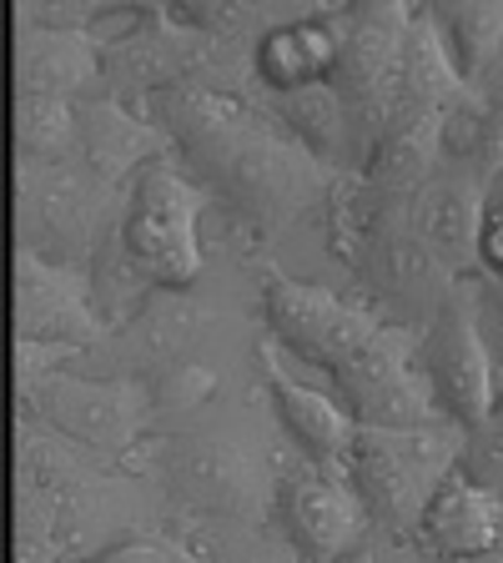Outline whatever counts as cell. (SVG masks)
<instances>
[{
	"instance_id": "6da1fadb",
	"label": "cell",
	"mask_w": 503,
	"mask_h": 563,
	"mask_svg": "<svg viewBox=\"0 0 503 563\" xmlns=\"http://www.w3.org/2000/svg\"><path fill=\"white\" fill-rule=\"evenodd\" d=\"M141 117H152L176 141L192 181L211 197V207H222L232 246L258 262L282 232L328 211L342 176L317 162L293 126L252 96L172 86L141 106Z\"/></svg>"
},
{
	"instance_id": "7a4b0ae2",
	"label": "cell",
	"mask_w": 503,
	"mask_h": 563,
	"mask_svg": "<svg viewBox=\"0 0 503 563\" xmlns=\"http://www.w3.org/2000/svg\"><path fill=\"white\" fill-rule=\"evenodd\" d=\"M162 523L152 483L96 463L31 412L15 418V563H86Z\"/></svg>"
},
{
	"instance_id": "3957f363",
	"label": "cell",
	"mask_w": 503,
	"mask_h": 563,
	"mask_svg": "<svg viewBox=\"0 0 503 563\" xmlns=\"http://www.w3.org/2000/svg\"><path fill=\"white\" fill-rule=\"evenodd\" d=\"M267 412L192 422L152 433L127 457V473L152 483L166 523H272L277 528V473L287 433H272ZM162 523V528H166Z\"/></svg>"
},
{
	"instance_id": "277c9868",
	"label": "cell",
	"mask_w": 503,
	"mask_h": 563,
	"mask_svg": "<svg viewBox=\"0 0 503 563\" xmlns=\"http://www.w3.org/2000/svg\"><path fill=\"white\" fill-rule=\"evenodd\" d=\"M408 197L413 191L383 187L363 172H342L322 211V232H328V252L358 277V292L387 322L423 332L463 282L413 232Z\"/></svg>"
},
{
	"instance_id": "5b68a950",
	"label": "cell",
	"mask_w": 503,
	"mask_h": 563,
	"mask_svg": "<svg viewBox=\"0 0 503 563\" xmlns=\"http://www.w3.org/2000/svg\"><path fill=\"white\" fill-rule=\"evenodd\" d=\"M469 428H358L348 453V483L358 488L373 533L393 549H418V528L428 504L463 463Z\"/></svg>"
},
{
	"instance_id": "8992f818",
	"label": "cell",
	"mask_w": 503,
	"mask_h": 563,
	"mask_svg": "<svg viewBox=\"0 0 503 563\" xmlns=\"http://www.w3.org/2000/svg\"><path fill=\"white\" fill-rule=\"evenodd\" d=\"M127 211V187L96 176L86 162L15 166V246L61 267L91 272L101 242Z\"/></svg>"
},
{
	"instance_id": "52a82bcc",
	"label": "cell",
	"mask_w": 503,
	"mask_h": 563,
	"mask_svg": "<svg viewBox=\"0 0 503 563\" xmlns=\"http://www.w3.org/2000/svg\"><path fill=\"white\" fill-rule=\"evenodd\" d=\"M207 207L211 197L192 181L182 156H166V162L136 172V181L127 187V211L111 227V236L156 292H187L197 287L201 262H207L201 252V211Z\"/></svg>"
},
{
	"instance_id": "ba28073f",
	"label": "cell",
	"mask_w": 503,
	"mask_h": 563,
	"mask_svg": "<svg viewBox=\"0 0 503 563\" xmlns=\"http://www.w3.org/2000/svg\"><path fill=\"white\" fill-rule=\"evenodd\" d=\"M21 412L56 428L61 438L91 453L106 468H127V457L152 438V387L131 373H56L46 383L15 393Z\"/></svg>"
},
{
	"instance_id": "9c48e42d",
	"label": "cell",
	"mask_w": 503,
	"mask_h": 563,
	"mask_svg": "<svg viewBox=\"0 0 503 563\" xmlns=\"http://www.w3.org/2000/svg\"><path fill=\"white\" fill-rule=\"evenodd\" d=\"M258 267H262V317H267V332L277 338V347L297 352L307 367H328V377H338L387 328V317L363 292L348 297L322 287V282L287 277L267 257Z\"/></svg>"
},
{
	"instance_id": "30bf717a",
	"label": "cell",
	"mask_w": 503,
	"mask_h": 563,
	"mask_svg": "<svg viewBox=\"0 0 503 563\" xmlns=\"http://www.w3.org/2000/svg\"><path fill=\"white\" fill-rule=\"evenodd\" d=\"M418 5H348V35L332 70V91L348 106L352 131V172H368L378 152L403 76V41Z\"/></svg>"
},
{
	"instance_id": "8fae6325",
	"label": "cell",
	"mask_w": 503,
	"mask_h": 563,
	"mask_svg": "<svg viewBox=\"0 0 503 563\" xmlns=\"http://www.w3.org/2000/svg\"><path fill=\"white\" fill-rule=\"evenodd\" d=\"M418 367L434 383V398L458 428H479L499 408L503 367L493 363V347L483 338V302L479 287L463 282L444 302V312L423 328Z\"/></svg>"
},
{
	"instance_id": "7c38bea8",
	"label": "cell",
	"mask_w": 503,
	"mask_h": 563,
	"mask_svg": "<svg viewBox=\"0 0 503 563\" xmlns=\"http://www.w3.org/2000/svg\"><path fill=\"white\" fill-rule=\"evenodd\" d=\"M418 328L387 322L338 377V402L363 428H438L453 422L434 398V383L418 367Z\"/></svg>"
},
{
	"instance_id": "4fadbf2b",
	"label": "cell",
	"mask_w": 503,
	"mask_h": 563,
	"mask_svg": "<svg viewBox=\"0 0 503 563\" xmlns=\"http://www.w3.org/2000/svg\"><path fill=\"white\" fill-rule=\"evenodd\" d=\"M277 528L297 543L307 563H332L373 539V518H368L358 488L348 483V473L307 457L297 443H282Z\"/></svg>"
},
{
	"instance_id": "5bb4252c",
	"label": "cell",
	"mask_w": 503,
	"mask_h": 563,
	"mask_svg": "<svg viewBox=\"0 0 503 563\" xmlns=\"http://www.w3.org/2000/svg\"><path fill=\"white\" fill-rule=\"evenodd\" d=\"M15 338L70 342V347H106L111 328L91 302V272L46 262L41 252L15 246Z\"/></svg>"
},
{
	"instance_id": "9a60e30c",
	"label": "cell",
	"mask_w": 503,
	"mask_h": 563,
	"mask_svg": "<svg viewBox=\"0 0 503 563\" xmlns=\"http://www.w3.org/2000/svg\"><path fill=\"white\" fill-rule=\"evenodd\" d=\"M222 322V307L211 297L187 292H152L146 307L131 317L127 328H117L106 338V367L111 373H131V377H152L156 367L182 363V357H197L201 338H211Z\"/></svg>"
},
{
	"instance_id": "2e32d148",
	"label": "cell",
	"mask_w": 503,
	"mask_h": 563,
	"mask_svg": "<svg viewBox=\"0 0 503 563\" xmlns=\"http://www.w3.org/2000/svg\"><path fill=\"white\" fill-rule=\"evenodd\" d=\"M489 211V187L473 176L469 162H444L418 191L408 197L413 232L423 246L453 272L458 282L479 277V232Z\"/></svg>"
},
{
	"instance_id": "e0dca14e",
	"label": "cell",
	"mask_w": 503,
	"mask_h": 563,
	"mask_svg": "<svg viewBox=\"0 0 503 563\" xmlns=\"http://www.w3.org/2000/svg\"><path fill=\"white\" fill-rule=\"evenodd\" d=\"M258 373H262V387H267V408H272V418H277V428L287 433V443H297L307 457L328 463V468L348 473L352 438H358L363 422L342 408L338 393L297 383V377L282 367L277 338H272V332L258 338Z\"/></svg>"
},
{
	"instance_id": "ac0fdd59",
	"label": "cell",
	"mask_w": 503,
	"mask_h": 563,
	"mask_svg": "<svg viewBox=\"0 0 503 563\" xmlns=\"http://www.w3.org/2000/svg\"><path fill=\"white\" fill-rule=\"evenodd\" d=\"M76 136H81V162L96 176L117 181V187H131L136 172L176 156V141L152 117H141L136 106L117 101L106 91L76 101Z\"/></svg>"
},
{
	"instance_id": "d6986e66",
	"label": "cell",
	"mask_w": 503,
	"mask_h": 563,
	"mask_svg": "<svg viewBox=\"0 0 503 563\" xmlns=\"http://www.w3.org/2000/svg\"><path fill=\"white\" fill-rule=\"evenodd\" d=\"M342 35H348V5L328 11H297L277 31L262 35L258 46V86L267 96L303 91V86L332 81L342 56Z\"/></svg>"
},
{
	"instance_id": "ffe728a7",
	"label": "cell",
	"mask_w": 503,
	"mask_h": 563,
	"mask_svg": "<svg viewBox=\"0 0 503 563\" xmlns=\"http://www.w3.org/2000/svg\"><path fill=\"white\" fill-rule=\"evenodd\" d=\"M15 91L25 96H101V35L96 31H41L15 21Z\"/></svg>"
},
{
	"instance_id": "44dd1931",
	"label": "cell",
	"mask_w": 503,
	"mask_h": 563,
	"mask_svg": "<svg viewBox=\"0 0 503 563\" xmlns=\"http://www.w3.org/2000/svg\"><path fill=\"white\" fill-rule=\"evenodd\" d=\"M503 543V498L469 478L458 468L453 478L438 488L418 528L423 559H473Z\"/></svg>"
},
{
	"instance_id": "7402d4cb",
	"label": "cell",
	"mask_w": 503,
	"mask_h": 563,
	"mask_svg": "<svg viewBox=\"0 0 503 563\" xmlns=\"http://www.w3.org/2000/svg\"><path fill=\"white\" fill-rule=\"evenodd\" d=\"M444 126H448V111L398 96L363 176H373L383 187H398V191H418L444 166Z\"/></svg>"
},
{
	"instance_id": "603a6c76",
	"label": "cell",
	"mask_w": 503,
	"mask_h": 563,
	"mask_svg": "<svg viewBox=\"0 0 503 563\" xmlns=\"http://www.w3.org/2000/svg\"><path fill=\"white\" fill-rule=\"evenodd\" d=\"M262 106H272L293 136L303 141L317 162H328L332 172H352V131H348V106L332 91V81L303 86V91H282V96H258Z\"/></svg>"
},
{
	"instance_id": "cb8c5ba5",
	"label": "cell",
	"mask_w": 503,
	"mask_h": 563,
	"mask_svg": "<svg viewBox=\"0 0 503 563\" xmlns=\"http://www.w3.org/2000/svg\"><path fill=\"white\" fill-rule=\"evenodd\" d=\"M434 21L448 41V56H453L458 76L469 86H483L493 76V66L503 60V0L489 5H434Z\"/></svg>"
},
{
	"instance_id": "d4e9b609",
	"label": "cell",
	"mask_w": 503,
	"mask_h": 563,
	"mask_svg": "<svg viewBox=\"0 0 503 563\" xmlns=\"http://www.w3.org/2000/svg\"><path fill=\"white\" fill-rule=\"evenodd\" d=\"M15 162H31V166L81 162L76 101H66V96L15 91Z\"/></svg>"
},
{
	"instance_id": "484cf974",
	"label": "cell",
	"mask_w": 503,
	"mask_h": 563,
	"mask_svg": "<svg viewBox=\"0 0 503 563\" xmlns=\"http://www.w3.org/2000/svg\"><path fill=\"white\" fill-rule=\"evenodd\" d=\"M207 563H307L297 543L272 523H166Z\"/></svg>"
},
{
	"instance_id": "4316f807",
	"label": "cell",
	"mask_w": 503,
	"mask_h": 563,
	"mask_svg": "<svg viewBox=\"0 0 503 563\" xmlns=\"http://www.w3.org/2000/svg\"><path fill=\"white\" fill-rule=\"evenodd\" d=\"M152 387V433H176L187 428L192 412H207L222 393V373L201 357H182V363H166L146 377Z\"/></svg>"
},
{
	"instance_id": "83f0119b",
	"label": "cell",
	"mask_w": 503,
	"mask_h": 563,
	"mask_svg": "<svg viewBox=\"0 0 503 563\" xmlns=\"http://www.w3.org/2000/svg\"><path fill=\"white\" fill-rule=\"evenodd\" d=\"M458 468L469 473L479 488L503 498V408H493L479 428H469V443H463V463Z\"/></svg>"
},
{
	"instance_id": "f1b7e54d",
	"label": "cell",
	"mask_w": 503,
	"mask_h": 563,
	"mask_svg": "<svg viewBox=\"0 0 503 563\" xmlns=\"http://www.w3.org/2000/svg\"><path fill=\"white\" fill-rule=\"evenodd\" d=\"M86 563H192V543L172 528H152V533H136V539L111 543L106 553Z\"/></svg>"
},
{
	"instance_id": "f546056e",
	"label": "cell",
	"mask_w": 503,
	"mask_h": 563,
	"mask_svg": "<svg viewBox=\"0 0 503 563\" xmlns=\"http://www.w3.org/2000/svg\"><path fill=\"white\" fill-rule=\"evenodd\" d=\"M86 347H70V342H31V338H15V393L25 387L46 383L56 373H70L66 363H81Z\"/></svg>"
},
{
	"instance_id": "4dcf8cb0",
	"label": "cell",
	"mask_w": 503,
	"mask_h": 563,
	"mask_svg": "<svg viewBox=\"0 0 503 563\" xmlns=\"http://www.w3.org/2000/svg\"><path fill=\"white\" fill-rule=\"evenodd\" d=\"M483 96H489V111L479 121V141H473L469 166L483 187L493 191L503 181V91H483Z\"/></svg>"
},
{
	"instance_id": "1f68e13d",
	"label": "cell",
	"mask_w": 503,
	"mask_h": 563,
	"mask_svg": "<svg viewBox=\"0 0 503 563\" xmlns=\"http://www.w3.org/2000/svg\"><path fill=\"white\" fill-rule=\"evenodd\" d=\"M111 15V5H15V21H31L41 31H96V25Z\"/></svg>"
},
{
	"instance_id": "d6a6232c",
	"label": "cell",
	"mask_w": 503,
	"mask_h": 563,
	"mask_svg": "<svg viewBox=\"0 0 503 563\" xmlns=\"http://www.w3.org/2000/svg\"><path fill=\"white\" fill-rule=\"evenodd\" d=\"M489 207L503 211V181L489 191ZM473 287H479V282H473ZM479 302H483V322L499 332V347H503V282H493V287H479Z\"/></svg>"
},
{
	"instance_id": "836d02e7",
	"label": "cell",
	"mask_w": 503,
	"mask_h": 563,
	"mask_svg": "<svg viewBox=\"0 0 503 563\" xmlns=\"http://www.w3.org/2000/svg\"><path fill=\"white\" fill-rule=\"evenodd\" d=\"M332 563H383V559H378L373 539H368V543H358V549H348V553H342V559H332Z\"/></svg>"
},
{
	"instance_id": "e575fe53",
	"label": "cell",
	"mask_w": 503,
	"mask_h": 563,
	"mask_svg": "<svg viewBox=\"0 0 503 563\" xmlns=\"http://www.w3.org/2000/svg\"><path fill=\"white\" fill-rule=\"evenodd\" d=\"M428 563H503V543L489 553H473V559H428Z\"/></svg>"
},
{
	"instance_id": "d590c367",
	"label": "cell",
	"mask_w": 503,
	"mask_h": 563,
	"mask_svg": "<svg viewBox=\"0 0 503 563\" xmlns=\"http://www.w3.org/2000/svg\"><path fill=\"white\" fill-rule=\"evenodd\" d=\"M479 91H503V60H499V66H493V76L479 86Z\"/></svg>"
},
{
	"instance_id": "8d00e7d4",
	"label": "cell",
	"mask_w": 503,
	"mask_h": 563,
	"mask_svg": "<svg viewBox=\"0 0 503 563\" xmlns=\"http://www.w3.org/2000/svg\"><path fill=\"white\" fill-rule=\"evenodd\" d=\"M192 563H207V559H201V553H192Z\"/></svg>"
}]
</instances>
